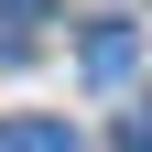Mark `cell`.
<instances>
[{"instance_id": "1", "label": "cell", "mask_w": 152, "mask_h": 152, "mask_svg": "<svg viewBox=\"0 0 152 152\" xmlns=\"http://www.w3.org/2000/svg\"><path fill=\"white\" fill-rule=\"evenodd\" d=\"M76 65H87V87H120V76L141 65V33H130V22H87V44H76Z\"/></svg>"}, {"instance_id": "2", "label": "cell", "mask_w": 152, "mask_h": 152, "mask_svg": "<svg viewBox=\"0 0 152 152\" xmlns=\"http://www.w3.org/2000/svg\"><path fill=\"white\" fill-rule=\"evenodd\" d=\"M0 152H76V120H44V109H11V120H0Z\"/></svg>"}, {"instance_id": "3", "label": "cell", "mask_w": 152, "mask_h": 152, "mask_svg": "<svg viewBox=\"0 0 152 152\" xmlns=\"http://www.w3.org/2000/svg\"><path fill=\"white\" fill-rule=\"evenodd\" d=\"M54 0H0V44H33V22H44Z\"/></svg>"}]
</instances>
